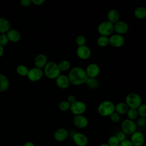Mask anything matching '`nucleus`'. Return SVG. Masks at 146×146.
I'll list each match as a JSON object with an SVG mask.
<instances>
[{"label": "nucleus", "mask_w": 146, "mask_h": 146, "mask_svg": "<svg viewBox=\"0 0 146 146\" xmlns=\"http://www.w3.org/2000/svg\"><path fill=\"white\" fill-rule=\"evenodd\" d=\"M70 83L74 86H80L85 83L88 76L82 67L76 66L70 70L68 75Z\"/></svg>", "instance_id": "obj_1"}, {"label": "nucleus", "mask_w": 146, "mask_h": 146, "mask_svg": "<svg viewBox=\"0 0 146 146\" xmlns=\"http://www.w3.org/2000/svg\"><path fill=\"white\" fill-rule=\"evenodd\" d=\"M43 69L44 75L50 79H55L61 72L58 64L53 61L48 62Z\"/></svg>", "instance_id": "obj_2"}, {"label": "nucleus", "mask_w": 146, "mask_h": 146, "mask_svg": "<svg viewBox=\"0 0 146 146\" xmlns=\"http://www.w3.org/2000/svg\"><path fill=\"white\" fill-rule=\"evenodd\" d=\"M97 111L98 114L101 116H110L115 112V104L111 100H104L98 105Z\"/></svg>", "instance_id": "obj_3"}, {"label": "nucleus", "mask_w": 146, "mask_h": 146, "mask_svg": "<svg viewBox=\"0 0 146 146\" xmlns=\"http://www.w3.org/2000/svg\"><path fill=\"white\" fill-rule=\"evenodd\" d=\"M125 103L129 108L137 109V108L142 104V99L138 94L131 92L127 94L125 96Z\"/></svg>", "instance_id": "obj_4"}, {"label": "nucleus", "mask_w": 146, "mask_h": 146, "mask_svg": "<svg viewBox=\"0 0 146 146\" xmlns=\"http://www.w3.org/2000/svg\"><path fill=\"white\" fill-rule=\"evenodd\" d=\"M98 31L100 35L108 36L114 32L113 24L108 21L101 22L98 27Z\"/></svg>", "instance_id": "obj_5"}, {"label": "nucleus", "mask_w": 146, "mask_h": 146, "mask_svg": "<svg viewBox=\"0 0 146 146\" xmlns=\"http://www.w3.org/2000/svg\"><path fill=\"white\" fill-rule=\"evenodd\" d=\"M137 125L135 121L125 119L121 123V131L126 135H131L137 131Z\"/></svg>", "instance_id": "obj_6"}, {"label": "nucleus", "mask_w": 146, "mask_h": 146, "mask_svg": "<svg viewBox=\"0 0 146 146\" xmlns=\"http://www.w3.org/2000/svg\"><path fill=\"white\" fill-rule=\"evenodd\" d=\"M87 110V106L84 102L80 100H76L75 102L71 104L70 111L75 115H83Z\"/></svg>", "instance_id": "obj_7"}, {"label": "nucleus", "mask_w": 146, "mask_h": 146, "mask_svg": "<svg viewBox=\"0 0 146 146\" xmlns=\"http://www.w3.org/2000/svg\"><path fill=\"white\" fill-rule=\"evenodd\" d=\"M43 75L44 74L42 69L34 67L29 69L27 77L30 81L35 82L40 80L42 78Z\"/></svg>", "instance_id": "obj_8"}, {"label": "nucleus", "mask_w": 146, "mask_h": 146, "mask_svg": "<svg viewBox=\"0 0 146 146\" xmlns=\"http://www.w3.org/2000/svg\"><path fill=\"white\" fill-rule=\"evenodd\" d=\"M72 139L77 146H87L88 143L87 136L81 132H75L72 136Z\"/></svg>", "instance_id": "obj_9"}, {"label": "nucleus", "mask_w": 146, "mask_h": 146, "mask_svg": "<svg viewBox=\"0 0 146 146\" xmlns=\"http://www.w3.org/2000/svg\"><path fill=\"white\" fill-rule=\"evenodd\" d=\"M125 39L122 35L115 34L109 37V44L116 48H119L123 46Z\"/></svg>", "instance_id": "obj_10"}, {"label": "nucleus", "mask_w": 146, "mask_h": 146, "mask_svg": "<svg viewBox=\"0 0 146 146\" xmlns=\"http://www.w3.org/2000/svg\"><path fill=\"white\" fill-rule=\"evenodd\" d=\"M85 71L88 78H96L100 72V68L98 64L92 63L87 66Z\"/></svg>", "instance_id": "obj_11"}, {"label": "nucleus", "mask_w": 146, "mask_h": 146, "mask_svg": "<svg viewBox=\"0 0 146 146\" xmlns=\"http://www.w3.org/2000/svg\"><path fill=\"white\" fill-rule=\"evenodd\" d=\"M73 124L76 128L83 129L87 127L88 120L87 117L83 115H75L73 119Z\"/></svg>", "instance_id": "obj_12"}, {"label": "nucleus", "mask_w": 146, "mask_h": 146, "mask_svg": "<svg viewBox=\"0 0 146 146\" xmlns=\"http://www.w3.org/2000/svg\"><path fill=\"white\" fill-rule=\"evenodd\" d=\"M130 140L134 146H142L145 141L144 135L141 131H136L131 135Z\"/></svg>", "instance_id": "obj_13"}, {"label": "nucleus", "mask_w": 146, "mask_h": 146, "mask_svg": "<svg viewBox=\"0 0 146 146\" xmlns=\"http://www.w3.org/2000/svg\"><path fill=\"white\" fill-rule=\"evenodd\" d=\"M76 55L80 59L87 60L90 58L91 51L90 47L86 45L78 46L76 49Z\"/></svg>", "instance_id": "obj_14"}, {"label": "nucleus", "mask_w": 146, "mask_h": 146, "mask_svg": "<svg viewBox=\"0 0 146 146\" xmlns=\"http://www.w3.org/2000/svg\"><path fill=\"white\" fill-rule=\"evenodd\" d=\"M68 135L69 132L67 129L64 128H59L54 132V138L56 141L63 142L68 138Z\"/></svg>", "instance_id": "obj_15"}, {"label": "nucleus", "mask_w": 146, "mask_h": 146, "mask_svg": "<svg viewBox=\"0 0 146 146\" xmlns=\"http://www.w3.org/2000/svg\"><path fill=\"white\" fill-rule=\"evenodd\" d=\"M55 83L59 88L63 90L67 89L71 84L68 76L61 74L55 79Z\"/></svg>", "instance_id": "obj_16"}, {"label": "nucleus", "mask_w": 146, "mask_h": 146, "mask_svg": "<svg viewBox=\"0 0 146 146\" xmlns=\"http://www.w3.org/2000/svg\"><path fill=\"white\" fill-rule=\"evenodd\" d=\"M113 28L116 34L122 35L127 33L129 30V26L125 21L119 20L113 24Z\"/></svg>", "instance_id": "obj_17"}, {"label": "nucleus", "mask_w": 146, "mask_h": 146, "mask_svg": "<svg viewBox=\"0 0 146 146\" xmlns=\"http://www.w3.org/2000/svg\"><path fill=\"white\" fill-rule=\"evenodd\" d=\"M47 62V56L44 54H39L35 58L34 66L35 67L42 69L45 67Z\"/></svg>", "instance_id": "obj_18"}, {"label": "nucleus", "mask_w": 146, "mask_h": 146, "mask_svg": "<svg viewBox=\"0 0 146 146\" xmlns=\"http://www.w3.org/2000/svg\"><path fill=\"white\" fill-rule=\"evenodd\" d=\"M6 34L8 37L9 41L13 43L19 42L21 38V35L20 33L15 29H10Z\"/></svg>", "instance_id": "obj_19"}, {"label": "nucleus", "mask_w": 146, "mask_h": 146, "mask_svg": "<svg viewBox=\"0 0 146 146\" xmlns=\"http://www.w3.org/2000/svg\"><path fill=\"white\" fill-rule=\"evenodd\" d=\"M9 87L10 82L7 77L3 74H0V92L6 91Z\"/></svg>", "instance_id": "obj_20"}, {"label": "nucleus", "mask_w": 146, "mask_h": 146, "mask_svg": "<svg viewBox=\"0 0 146 146\" xmlns=\"http://www.w3.org/2000/svg\"><path fill=\"white\" fill-rule=\"evenodd\" d=\"M129 108L125 102H119L115 104V111L120 115L126 114Z\"/></svg>", "instance_id": "obj_21"}, {"label": "nucleus", "mask_w": 146, "mask_h": 146, "mask_svg": "<svg viewBox=\"0 0 146 146\" xmlns=\"http://www.w3.org/2000/svg\"><path fill=\"white\" fill-rule=\"evenodd\" d=\"M108 21L114 24L119 21L120 15L117 10L115 9H111L107 13Z\"/></svg>", "instance_id": "obj_22"}, {"label": "nucleus", "mask_w": 146, "mask_h": 146, "mask_svg": "<svg viewBox=\"0 0 146 146\" xmlns=\"http://www.w3.org/2000/svg\"><path fill=\"white\" fill-rule=\"evenodd\" d=\"M10 29V22L5 18L0 17V34H6Z\"/></svg>", "instance_id": "obj_23"}, {"label": "nucleus", "mask_w": 146, "mask_h": 146, "mask_svg": "<svg viewBox=\"0 0 146 146\" xmlns=\"http://www.w3.org/2000/svg\"><path fill=\"white\" fill-rule=\"evenodd\" d=\"M133 15L138 19H144L146 18V8L143 6L136 7L133 11Z\"/></svg>", "instance_id": "obj_24"}, {"label": "nucleus", "mask_w": 146, "mask_h": 146, "mask_svg": "<svg viewBox=\"0 0 146 146\" xmlns=\"http://www.w3.org/2000/svg\"><path fill=\"white\" fill-rule=\"evenodd\" d=\"M85 84L87 85V86L92 90L96 89L99 87V82L96 79V78H88L86 80Z\"/></svg>", "instance_id": "obj_25"}, {"label": "nucleus", "mask_w": 146, "mask_h": 146, "mask_svg": "<svg viewBox=\"0 0 146 146\" xmlns=\"http://www.w3.org/2000/svg\"><path fill=\"white\" fill-rule=\"evenodd\" d=\"M29 69L23 64L18 65L16 68V72L21 76H27Z\"/></svg>", "instance_id": "obj_26"}, {"label": "nucleus", "mask_w": 146, "mask_h": 146, "mask_svg": "<svg viewBox=\"0 0 146 146\" xmlns=\"http://www.w3.org/2000/svg\"><path fill=\"white\" fill-rule=\"evenodd\" d=\"M97 44L101 47H104L109 44L108 36L100 35L97 39Z\"/></svg>", "instance_id": "obj_27"}, {"label": "nucleus", "mask_w": 146, "mask_h": 146, "mask_svg": "<svg viewBox=\"0 0 146 146\" xmlns=\"http://www.w3.org/2000/svg\"><path fill=\"white\" fill-rule=\"evenodd\" d=\"M126 115L127 116V119H130L131 120H133V121L136 120L139 117L137 109H134V108H129Z\"/></svg>", "instance_id": "obj_28"}, {"label": "nucleus", "mask_w": 146, "mask_h": 146, "mask_svg": "<svg viewBox=\"0 0 146 146\" xmlns=\"http://www.w3.org/2000/svg\"><path fill=\"white\" fill-rule=\"evenodd\" d=\"M58 64L61 72L62 71L64 72V71H68L71 67L70 62L67 60H61Z\"/></svg>", "instance_id": "obj_29"}, {"label": "nucleus", "mask_w": 146, "mask_h": 146, "mask_svg": "<svg viewBox=\"0 0 146 146\" xmlns=\"http://www.w3.org/2000/svg\"><path fill=\"white\" fill-rule=\"evenodd\" d=\"M71 104L67 100H63L60 102L58 105L59 109L63 112H66L70 110Z\"/></svg>", "instance_id": "obj_30"}, {"label": "nucleus", "mask_w": 146, "mask_h": 146, "mask_svg": "<svg viewBox=\"0 0 146 146\" xmlns=\"http://www.w3.org/2000/svg\"><path fill=\"white\" fill-rule=\"evenodd\" d=\"M120 141L116 135L111 136L107 140V144L110 146H118L120 144Z\"/></svg>", "instance_id": "obj_31"}, {"label": "nucleus", "mask_w": 146, "mask_h": 146, "mask_svg": "<svg viewBox=\"0 0 146 146\" xmlns=\"http://www.w3.org/2000/svg\"><path fill=\"white\" fill-rule=\"evenodd\" d=\"M139 116L146 118V103L141 104L137 109Z\"/></svg>", "instance_id": "obj_32"}, {"label": "nucleus", "mask_w": 146, "mask_h": 146, "mask_svg": "<svg viewBox=\"0 0 146 146\" xmlns=\"http://www.w3.org/2000/svg\"><path fill=\"white\" fill-rule=\"evenodd\" d=\"M75 42L78 46H82L86 45V38L84 35H79L76 37Z\"/></svg>", "instance_id": "obj_33"}, {"label": "nucleus", "mask_w": 146, "mask_h": 146, "mask_svg": "<svg viewBox=\"0 0 146 146\" xmlns=\"http://www.w3.org/2000/svg\"><path fill=\"white\" fill-rule=\"evenodd\" d=\"M9 40L6 34H0V44L3 47L6 46L8 44Z\"/></svg>", "instance_id": "obj_34"}, {"label": "nucleus", "mask_w": 146, "mask_h": 146, "mask_svg": "<svg viewBox=\"0 0 146 146\" xmlns=\"http://www.w3.org/2000/svg\"><path fill=\"white\" fill-rule=\"evenodd\" d=\"M109 117L110 120L114 123H117L120 120V115L115 111L113 112L111 115H110Z\"/></svg>", "instance_id": "obj_35"}, {"label": "nucleus", "mask_w": 146, "mask_h": 146, "mask_svg": "<svg viewBox=\"0 0 146 146\" xmlns=\"http://www.w3.org/2000/svg\"><path fill=\"white\" fill-rule=\"evenodd\" d=\"M136 124L137 127H144L146 126V118L143 117H138L136 120Z\"/></svg>", "instance_id": "obj_36"}, {"label": "nucleus", "mask_w": 146, "mask_h": 146, "mask_svg": "<svg viewBox=\"0 0 146 146\" xmlns=\"http://www.w3.org/2000/svg\"><path fill=\"white\" fill-rule=\"evenodd\" d=\"M20 3L22 6L27 7L32 4V0H20Z\"/></svg>", "instance_id": "obj_37"}, {"label": "nucleus", "mask_w": 146, "mask_h": 146, "mask_svg": "<svg viewBox=\"0 0 146 146\" xmlns=\"http://www.w3.org/2000/svg\"><path fill=\"white\" fill-rule=\"evenodd\" d=\"M119 146H134V145L130 140L126 139L120 143Z\"/></svg>", "instance_id": "obj_38"}, {"label": "nucleus", "mask_w": 146, "mask_h": 146, "mask_svg": "<svg viewBox=\"0 0 146 146\" xmlns=\"http://www.w3.org/2000/svg\"><path fill=\"white\" fill-rule=\"evenodd\" d=\"M116 136H117V137L119 139V140L120 141V142L126 139V135L122 131L118 132Z\"/></svg>", "instance_id": "obj_39"}, {"label": "nucleus", "mask_w": 146, "mask_h": 146, "mask_svg": "<svg viewBox=\"0 0 146 146\" xmlns=\"http://www.w3.org/2000/svg\"><path fill=\"white\" fill-rule=\"evenodd\" d=\"M46 0H32V3L35 6H40L45 2Z\"/></svg>", "instance_id": "obj_40"}, {"label": "nucleus", "mask_w": 146, "mask_h": 146, "mask_svg": "<svg viewBox=\"0 0 146 146\" xmlns=\"http://www.w3.org/2000/svg\"><path fill=\"white\" fill-rule=\"evenodd\" d=\"M71 104L74 103V102H75L76 101V98L74 95H70L68 96L67 98V100Z\"/></svg>", "instance_id": "obj_41"}, {"label": "nucleus", "mask_w": 146, "mask_h": 146, "mask_svg": "<svg viewBox=\"0 0 146 146\" xmlns=\"http://www.w3.org/2000/svg\"><path fill=\"white\" fill-rule=\"evenodd\" d=\"M23 146H35V145L32 141H27L24 144Z\"/></svg>", "instance_id": "obj_42"}, {"label": "nucleus", "mask_w": 146, "mask_h": 146, "mask_svg": "<svg viewBox=\"0 0 146 146\" xmlns=\"http://www.w3.org/2000/svg\"><path fill=\"white\" fill-rule=\"evenodd\" d=\"M4 53V48L0 44V58L3 56Z\"/></svg>", "instance_id": "obj_43"}, {"label": "nucleus", "mask_w": 146, "mask_h": 146, "mask_svg": "<svg viewBox=\"0 0 146 146\" xmlns=\"http://www.w3.org/2000/svg\"><path fill=\"white\" fill-rule=\"evenodd\" d=\"M99 146H110L107 143H102L100 144Z\"/></svg>", "instance_id": "obj_44"}, {"label": "nucleus", "mask_w": 146, "mask_h": 146, "mask_svg": "<svg viewBox=\"0 0 146 146\" xmlns=\"http://www.w3.org/2000/svg\"><path fill=\"white\" fill-rule=\"evenodd\" d=\"M145 100H146V96H145Z\"/></svg>", "instance_id": "obj_45"}, {"label": "nucleus", "mask_w": 146, "mask_h": 146, "mask_svg": "<svg viewBox=\"0 0 146 146\" xmlns=\"http://www.w3.org/2000/svg\"><path fill=\"white\" fill-rule=\"evenodd\" d=\"M118 146H119V145H118Z\"/></svg>", "instance_id": "obj_46"}]
</instances>
